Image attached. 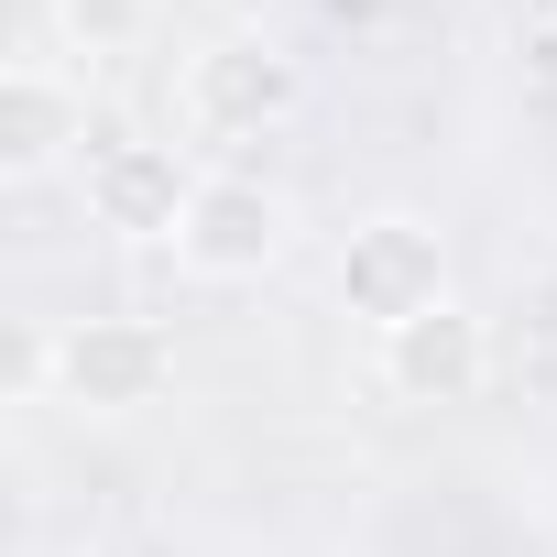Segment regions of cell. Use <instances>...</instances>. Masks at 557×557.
Returning <instances> with one entry per match:
<instances>
[{"mask_svg":"<svg viewBox=\"0 0 557 557\" xmlns=\"http://www.w3.org/2000/svg\"><path fill=\"white\" fill-rule=\"evenodd\" d=\"M296 110H307V66L273 45V34H208V45L175 66V132H186V153L273 143Z\"/></svg>","mask_w":557,"mask_h":557,"instance_id":"cell-1","label":"cell"},{"mask_svg":"<svg viewBox=\"0 0 557 557\" xmlns=\"http://www.w3.org/2000/svg\"><path fill=\"white\" fill-rule=\"evenodd\" d=\"M329 296H339V318H361L383 339V329H405V318L459 296V251H448V230L426 208H372V219H350V240L329 262Z\"/></svg>","mask_w":557,"mask_h":557,"instance_id":"cell-2","label":"cell"},{"mask_svg":"<svg viewBox=\"0 0 557 557\" xmlns=\"http://www.w3.org/2000/svg\"><path fill=\"white\" fill-rule=\"evenodd\" d=\"M296 251V197L262 186L240 164H208L197 175V208L175 230V273L186 285H262V273H285Z\"/></svg>","mask_w":557,"mask_h":557,"instance_id":"cell-3","label":"cell"},{"mask_svg":"<svg viewBox=\"0 0 557 557\" xmlns=\"http://www.w3.org/2000/svg\"><path fill=\"white\" fill-rule=\"evenodd\" d=\"M197 175L186 143H143V132H99V153L77 164V197H88V230L132 240V251H175L186 208H197Z\"/></svg>","mask_w":557,"mask_h":557,"instance_id":"cell-4","label":"cell"},{"mask_svg":"<svg viewBox=\"0 0 557 557\" xmlns=\"http://www.w3.org/2000/svg\"><path fill=\"white\" fill-rule=\"evenodd\" d=\"M164 394H175V329H153V318L55 329V405L66 416H153Z\"/></svg>","mask_w":557,"mask_h":557,"instance_id":"cell-5","label":"cell"},{"mask_svg":"<svg viewBox=\"0 0 557 557\" xmlns=\"http://www.w3.org/2000/svg\"><path fill=\"white\" fill-rule=\"evenodd\" d=\"M372 383L394 405H481V383H492V318L470 296H448V307L383 329L372 339Z\"/></svg>","mask_w":557,"mask_h":557,"instance_id":"cell-6","label":"cell"},{"mask_svg":"<svg viewBox=\"0 0 557 557\" xmlns=\"http://www.w3.org/2000/svg\"><path fill=\"white\" fill-rule=\"evenodd\" d=\"M88 88L66 55H12L0 66V186H34L55 164H88Z\"/></svg>","mask_w":557,"mask_h":557,"instance_id":"cell-7","label":"cell"},{"mask_svg":"<svg viewBox=\"0 0 557 557\" xmlns=\"http://www.w3.org/2000/svg\"><path fill=\"white\" fill-rule=\"evenodd\" d=\"M45 23H55V55H66L77 77H99V66H132V55L153 45L164 0H45Z\"/></svg>","mask_w":557,"mask_h":557,"instance_id":"cell-8","label":"cell"},{"mask_svg":"<svg viewBox=\"0 0 557 557\" xmlns=\"http://www.w3.org/2000/svg\"><path fill=\"white\" fill-rule=\"evenodd\" d=\"M12 405H55V329L12 318Z\"/></svg>","mask_w":557,"mask_h":557,"instance_id":"cell-9","label":"cell"},{"mask_svg":"<svg viewBox=\"0 0 557 557\" xmlns=\"http://www.w3.org/2000/svg\"><path fill=\"white\" fill-rule=\"evenodd\" d=\"M34 557H88V546H34Z\"/></svg>","mask_w":557,"mask_h":557,"instance_id":"cell-10","label":"cell"}]
</instances>
